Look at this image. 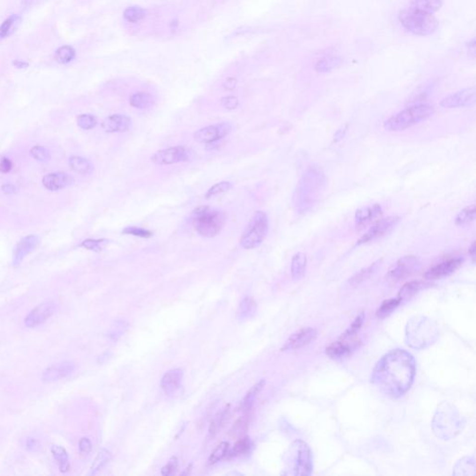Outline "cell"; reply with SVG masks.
Returning a JSON list of instances; mask_svg holds the SVG:
<instances>
[{
	"label": "cell",
	"mask_w": 476,
	"mask_h": 476,
	"mask_svg": "<svg viewBox=\"0 0 476 476\" xmlns=\"http://www.w3.org/2000/svg\"><path fill=\"white\" fill-rule=\"evenodd\" d=\"M416 374V362L411 354L402 349L391 350L378 361L371 382L387 396L401 397L408 391Z\"/></svg>",
	"instance_id": "obj_1"
},
{
	"label": "cell",
	"mask_w": 476,
	"mask_h": 476,
	"mask_svg": "<svg viewBox=\"0 0 476 476\" xmlns=\"http://www.w3.org/2000/svg\"><path fill=\"white\" fill-rule=\"evenodd\" d=\"M434 107L426 103L414 104L388 118L384 122V129L390 132L403 131L426 120L434 114Z\"/></svg>",
	"instance_id": "obj_2"
},
{
	"label": "cell",
	"mask_w": 476,
	"mask_h": 476,
	"mask_svg": "<svg viewBox=\"0 0 476 476\" xmlns=\"http://www.w3.org/2000/svg\"><path fill=\"white\" fill-rule=\"evenodd\" d=\"M437 336L438 329L434 322L422 316L410 320L405 329L406 344L412 348H426L434 343Z\"/></svg>",
	"instance_id": "obj_3"
},
{
	"label": "cell",
	"mask_w": 476,
	"mask_h": 476,
	"mask_svg": "<svg viewBox=\"0 0 476 476\" xmlns=\"http://www.w3.org/2000/svg\"><path fill=\"white\" fill-rule=\"evenodd\" d=\"M225 215L209 206L196 207L191 215L192 225L199 235L212 238L218 235L225 224Z\"/></svg>",
	"instance_id": "obj_4"
},
{
	"label": "cell",
	"mask_w": 476,
	"mask_h": 476,
	"mask_svg": "<svg viewBox=\"0 0 476 476\" xmlns=\"http://www.w3.org/2000/svg\"><path fill=\"white\" fill-rule=\"evenodd\" d=\"M399 21L408 32L416 36H430L438 27V21L433 16L414 7H406L398 15Z\"/></svg>",
	"instance_id": "obj_5"
},
{
	"label": "cell",
	"mask_w": 476,
	"mask_h": 476,
	"mask_svg": "<svg viewBox=\"0 0 476 476\" xmlns=\"http://www.w3.org/2000/svg\"><path fill=\"white\" fill-rule=\"evenodd\" d=\"M269 231V219L263 211H256L249 222L244 235H242L240 245L245 249H255L259 247Z\"/></svg>",
	"instance_id": "obj_6"
},
{
	"label": "cell",
	"mask_w": 476,
	"mask_h": 476,
	"mask_svg": "<svg viewBox=\"0 0 476 476\" xmlns=\"http://www.w3.org/2000/svg\"><path fill=\"white\" fill-rule=\"evenodd\" d=\"M292 470L295 476H310L313 471L312 452L309 446L302 440L292 444Z\"/></svg>",
	"instance_id": "obj_7"
},
{
	"label": "cell",
	"mask_w": 476,
	"mask_h": 476,
	"mask_svg": "<svg viewBox=\"0 0 476 476\" xmlns=\"http://www.w3.org/2000/svg\"><path fill=\"white\" fill-rule=\"evenodd\" d=\"M232 126L228 122H222L216 125L207 126L205 128H200L197 131L193 133V139L200 143L210 144L218 142L231 132Z\"/></svg>",
	"instance_id": "obj_8"
},
{
	"label": "cell",
	"mask_w": 476,
	"mask_h": 476,
	"mask_svg": "<svg viewBox=\"0 0 476 476\" xmlns=\"http://www.w3.org/2000/svg\"><path fill=\"white\" fill-rule=\"evenodd\" d=\"M189 160L188 151L183 146H175L168 149L159 150L152 157L151 161L156 165L166 166L181 163Z\"/></svg>",
	"instance_id": "obj_9"
},
{
	"label": "cell",
	"mask_w": 476,
	"mask_h": 476,
	"mask_svg": "<svg viewBox=\"0 0 476 476\" xmlns=\"http://www.w3.org/2000/svg\"><path fill=\"white\" fill-rule=\"evenodd\" d=\"M400 218L397 216H390L385 219L379 220L370 230L363 235L358 240V245L366 244L369 242L374 241L380 237H382L385 235L389 234L393 228L396 226Z\"/></svg>",
	"instance_id": "obj_10"
},
{
	"label": "cell",
	"mask_w": 476,
	"mask_h": 476,
	"mask_svg": "<svg viewBox=\"0 0 476 476\" xmlns=\"http://www.w3.org/2000/svg\"><path fill=\"white\" fill-rule=\"evenodd\" d=\"M419 261L413 255L402 257L389 271V278L394 281H399L408 278L419 268Z\"/></svg>",
	"instance_id": "obj_11"
},
{
	"label": "cell",
	"mask_w": 476,
	"mask_h": 476,
	"mask_svg": "<svg viewBox=\"0 0 476 476\" xmlns=\"http://www.w3.org/2000/svg\"><path fill=\"white\" fill-rule=\"evenodd\" d=\"M476 88H467L453 93L442 99L440 105L444 108H459L470 106L476 101Z\"/></svg>",
	"instance_id": "obj_12"
},
{
	"label": "cell",
	"mask_w": 476,
	"mask_h": 476,
	"mask_svg": "<svg viewBox=\"0 0 476 476\" xmlns=\"http://www.w3.org/2000/svg\"><path fill=\"white\" fill-rule=\"evenodd\" d=\"M56 306L52 301H46L36 306L24 319V325L28 327H36L44 324L52 316Z\"/></svg>",
	"instance_id": "obj_13"
},
{
	"label": "cell",
	"mask_w": 476,
	"mask_h": 476,
	"mask_svg": "<svg viewBox=\"0 0 476 476\" xmlns=\"http://www.w3.org/2000/svg\"><path fill=\"white\" fill-rule=\"evenodd\" d=\"M463 263L462 258H454L443 263H439L427 271L424 277L428 280H438L447 278L448 276L455 273Z\"/></svg>",
	"instance_id": "obj_14"
},
{
	"label": "cell",
	"mask_w": 476,
	"mask_h": 476,
	"mask_svg": "<svg viewBox=\"0 0 476 476\" xmlns=\"http://www.w3.org/2000/svg\"><path fill=\"white\" fill-rule=\"evenodd\" d=\"M75 364L70 361H64L52 365L44 370L42 374L43 381L52 382L71 375L75 370Z\"/></svg>",
	"instance_id": "obj_15"
},
{
	"label": "cell",
	"mask_w": 476,
	"mask_h": 476,
	"mask_svg": "<svg viewBox=\"0 0 476 476\" xmlns=\"http://www.w3.org/2000/svg\"><path fill=\"white\" fill-rule=\"evenodd\" d=\"M317 337L316 329L307 327L294 333L285 344L284 350H296L302 348L313 342Z\"/></svg>",
	"instance_id": "obj_16"
},
{
	"label": "cell",
	"mask_w": 476,
	"mask_h": 476,
	"mask_svg": "<svg viewBox=\"0 0 476 476\" xmlns=\"http://www.w3.org/2000/svg\"><path fill=\"white\" fill-rule=\"evenodd\" d=\"M382 214V207L380 204L364 206L358 209L355 215L356 228L363 229L377 220Z\"/></svg>",
	"instance_id": "obj_17"
},
{
	"label": "cell",
	"mask_w": 476,
	"mask_h": 476,
	"mask_svg": "<svg viewBox=\"0 0 476 476\" xmlns=\"http://www.w3.org/2000/svg\"><path fill=\"white\" fill-rule=\"evenodd\" d=\"M131 126V118L126 114H112L101 123V128L107 133L127 132Z\"/></svg>",
	"instance_id": "obj_18"
},
{
	"label": "cell",
	"mask_w": 476,
	"mask_h": 476,
	"mask_svg": "<svg viewBox=\"0 0 476 476\" xmlns=\"http://www.w3.org/2000/svg\"><path fill=\"white\" fill-rule=\"evenodd\" d=\"M359 341L356 339H340L327 348V354L331 358H341L348 356L356 349Z\"/></svg>",
	"instance_id": "obj_19"
},
{
	"label": "cell",
	"mask_w": 476,
	"mask_h": 476,
	"mask_svg": "<svg viewBox=\"0 0 476 476\" xmlns=\"http://www.w3.org/2000/svg\"><path fill=\"white\" fill-rule=\"evenodd\" d=\"M183 375V370L180 369L170 370L164 375L161 380L160 387L166 394L170 395L177 391L181 385Z\"/></svg>",
	"instance_id": "obj_20"
},
{
	"label": "cell",
	"mask_w": 476,
	"mask_h": 476,
	"mask_svg": "<svg viewBox=\"0 0 476 476\" xmlns=\"http://www.w3.org/2000/svg\"><path fill=\"white\" fill-rule=\"evenodd\" d=\"M71 183V176L64 172L50 173L43 178V185L50 191H57L63 189Z\"/></svg>",
	"instance_id": "obj_21"
},
{
	"label": "cell",
	"mask_w": 476,
	"mask_h": 476,
	"mask_svg": "<svg viewBox=\"0 0 476 476\" xmlns=\"http://www.w3.org/2000/svg\"><path fill=\"white\" fill-rule=\"evenodd\" d=\"M37 241H38V238L34 235L27 236L20 241L15 250L14 263H20L25 255H27L29 252H31L33 249H35L36 244L38 243Z\"/></svg>",
	"instance_id": "obj_22"
},
{
	"label": "cell",
	"mask_w": 476,
	"mask_h": 476,
	"mask_svg": "<svg viewBox=\"0 0 476 476\" xmlns=\"http://www.w3.org/2000/svg\"><path fill=\"white\" fill-rule=\"evenodd\" d=\"M307 257L304 253L295 254L291 261V276L294 280H299L305 276Z\"/></svg>",
	"instance_id": "obj_23"
},
{
	"label": "cell",
	"mask_w": 476,
	"mask_h": 476,
	"mask_svg": "<svg viewBox=\"0 0 476 476\" xmlns=\"http://www.w3.org/2000/svg\"><path fill=\"white\" fill-rule=\"evenodd\" d=\"M264 383H265V381L262 380L261 381H259L254 386H252L251 389L248 391V393L246 394V396L244 397L243 401H242L241 407L243 412L249 413L251 411L252 406H253L254 402H255V399L258 396V394L260 393V391L263 390Z\"/></svg>",
	"instance_id": "obj_24"
},
{
	"label": "cell",
	"mask_w": 476,
	"mask_h": 476,
	"mask_svg": "<svg viewBox=\"0 0 476 476\" xmlns=\"http://www.w3.org/2000/svg\"><path fill=\"white\" fill-rule=\"evenodd\" d=\"M424 286L425 284L421 281H411L404 285L398 293L397 298L400 303L412 298L413 296H415L424 287Z\"/></svg>",
	"instance_id": "obj_25"
},
{
	"label": "cell",
	"mask_w": 476,
	"mask_h": 476,
	"mask_svg": "<svg viewBox=\"0 0 476 476\" xmlns=\"http://www.w3.org/2000/svg\"><path fill=\"white\" fill-rule=\"evenodd\" d=\"M442 4L443 0H411V7L428 14L438 11Z\"/></svg>",
	"instance_id": "obj_26"
},
{
	"label": "cell",
	"mask_w": 476,
	"mask_h": 476,
	"mask_svg": "<svg viewBox=\"0 0 476 476\" xmlns=\"http://www.w3.org/2000/svg\"><path fill=\"white\" fill-rule=\"evenodd\" d=\"M129 102L131 106L143 110L152 106L155 102V99L149 93H137L130 97Z\"/></svg>",
	"instance_id": "obj_27"
},
{
	"label": "cell",
	"mask_w": 476,
	"mask_h": 476,
	"mask_svg": "<svg viewBox=\"0 0 476 476\" xmlns=\"http://www.w3.org/2000/svg\"><path fill=\"white\" fill-rule=\"evenodd\" d=\"M381 263V261H377L376 263H372L369 267L364 268L359 273H357L353 278H351L349 283L353 285V286H357V285L361 284L364 281L368 280L371 276H373L376 273V271L380 267Z\"/></svg>",
	"instance_id": "obj_28"
},
{
	"label": "cell",
	"mask_w": 476,
	"mask_h": 476,
	"mask_svg": "<svg viewBox=\"0 0 476 476\" xmlns=\"http://www.w3.org/2000/svg\"><path fill=\"white\" fill-rule=\"evenodd\" d=\"M341 57H325L321 59L315 64V70L318 73H328L340 67L342 64Z\"/></svg>",
	"instance_id": "obj_29"
},
{
	"label": "cell",
	"mask_w": 476,
	"mask_h": 476,
	"mask_svg": "<svg viewBox=\"0 0 476 476\" xmlns=\"http://www.w3.org/2000/svg\"><path fill=\"white\" fill-rule=\"evenodd\" d=\"M52 455L54 457L55 461L57 462L60 471L62 473H66L69 470V458L66 450L63 447H60L57 445H54L51 448Z\"/></svg>",
	"instance_id": "obj_30"
},
{
	"label": "cell",
	"mask_w": 476,
	"mask_h": 476,
	"mask_svg": "<svg viewBox=\"0 0 476 476\" xmlns=\"http://www.w3.org/2000/svg\"><path fill=\"white\" fill-rule=\"evenodd\" d=\"M476 205H471L464 207L456 217V225L466 226L468 224H471L474 220H476Z\"/></svg>",
	"instance_id": "obj_31"
},
{
	"label": "cell",
	"mask_w": 476,
	"mask_h": 476,
	"mask_svg": "<svg viewBox=\"0 0 476 476\" xmlns=\"http://www.w3.org/2000/svg\"><path fill=\"white\" fill-rule=\"evenodd\" d=\"M69 165L73 171L80 174H89L93 171V166L92 163L88 159L83 157H70Z\"/></svg>",
	"instance_id": "obj_32"
},
{
	"label": "cell",
	"mask_w": 476,
	"mask_h": 476,
	"mask_svg": "<svg viewBox=\"0 0 476 476\" xmlns=\"http://www.w3.org/2000/svg\"><path fill=\"white\" fill-rule=\"evenodd\" d=\"M255 308H256V303L254 299L250 297H246L242 300L239 306V310H238L239 318L245 319V318L250 317V315L255 312Z\"/></svg>",
	"instance_id": "obj_33"
},
{
	"label": "cell",
	"mask_w": 476,
	"mask_h": 476,
	"mask_svg": "<svg viewBox=\"0 0 476 476\" xmlns=\"http://www.w3.org/2000/svg\"><path fill=\"white\" fill-rule=\"evenodd\" d=\"M399 304H400V301L397 298H390V299L385 300L381 303V305L380 306V308L378 309V317L379 318L387 317L388 315H390L393 312V310H395L397 308Z\"/></svg>",
	"instance_id": "obj_34"
},
{
	"label": "cell",
	"mask_w": 476,
	"mask_h": 476,
	"mask_svg": "<svg viewBox=\"0 0 476 476\" xmlns=\"http://www.w3.org/2000/svg\"><path fill=\"white\" fill-rule=\"evenodd\" d=\"M76 57V50L71 46H63L55 52V59L60 64L70 63Z\"/></svg>",
	"instance_id": "obj_35"
},
{
	"label": "cell",
	"mask_w": 476,
	"mask_h": 476,
	"mask_svg": "<svg viewBox=\"0 0 476 476\" xmlns=\"http://www.w3.org/2000/svg\"><path fill=\"white\" fill-rule=\"evenodd\" d=\"M110 460H111V453L107 451L106 449H101L93 462L92 469H91V475H95L97 472H99V470L110 462Z\"/></svg>",
	"instance_id": "obj_36"
},
{
	"label": "cell",
	"mask_w": 476,
	"mask_h": 476,
	"mask_svg": "<svg viewBox=\"0 0 476 476\" xmlns=\"http://www.w3.org/2000/svg\"><path fill=\"white\" fill-rule=\"evenodd\" d=\"M232 187H233V185L230 182H225V181L220 182V183L214 185L212 187H210L207 190V192L205 194V197H206V199L212 198L214 196H217L219 194L228 192L229 190H231Z\"/></svg>",
	"instance_id": "obj_37"
},
{
	"label": "cell",
	"mask_w": 476,
	"mask_h": 476,
	"mask_svg": "<svg viewBox=\"0 0 476 476\" xmlns=\"http://www.w3.org/2000/svg\"><path fill=\"white\" fill-rule=\"evenodd\" d=\"M251 448V442L249 437H243L241 439L235 443L233 450L230 452L231 457H238V456L247 454Z\"/></svg>",
	"instance_id": "obj_38"
},
{
	"label": "cell",
	"mask_w": 476,
	"mask_h": 476,
	"mask_svg": "<svg viewBox=\"0 0 476 476\" xmlns=\"http://www.w3.org/2000/svg\"><path fill=\"white\" fill-rule=\"evenodd\" d=\"M245 414H246L245 416H243L240 419L236 420V422L230 430V434L232 436H239L248 430L249 425V413H245Z\"/></svg>",
	"instance_id": "obj_39"
},
{
	"label": "cell",
	"mask_w": 476,
	"mask_h": 476,
	"mask_svg": "<svg viewBox=\"0 0 476 476\" xmlns=\"http://www.w3.org/2000/svg\"><path fill=\"white\" fill-rule=\"evenodd\" d=\"M364 319H365L364 313H360L355 319V321L353 322V324L350 326L348 329L342 334L341 339H355L356 333L360 330V328L362 327Z\"/></svg>",
	"instance_id": "obj_40"
},
{
	"label": "cell",
	"mask_w": 476,
	"mask_h": 476,
	"mask_svg": "<svg viewBox=\"0 0 476 476\" xmlns=\"http://www.w3.org/2000/svg\"><path fill=\"white\" fill-rule=\"evenodd\" d=\"M468 468H470V469H476L475 462H474V460L471 459V458L464 459V460H462V461H461V462L457 464L454 475H456V476H461V475H469V476L470 475H473V476H475V473H473L472 471L468 470Z\"/></svg>",
	"instance_id": "obj_41"
},
{
	"label": "cell",
	"mask_w": 476,
	"mask_h": 476,
	"mask_svg": "<svg viewBox=\"0 0 476 476\" xmlns=\"http://www.w3.org/2000/svg\"><path fill=\"white\" fill-rule=\"evenodd\" d=\"M145 17V11L140 7H129L124 11V18L130 22H137Z\"/></svg>",
	"instance_id": "obj_42"
},
{
	"label": "cell",
	"mask_w": 476,
	"mask_h": 476,
	"mask_svg": "<svg viewBox=\"0 0 476 476\" xmlns=\"http://www.w3.org/2000/svg\"><path fill=\"white\" fill-rule=\"evenodd\" d=\"M122 234L138 236V237H142V238H151V237L154 235V234H153L151 231H149V230L143 229V228L137 227V226H128V227H126L122 231Z\"/></svg>",
	"instance_id": "obj_43"
},
{
	"label": "cell",
	"mask_w": 476,
	"mask_h": 476,
	"mask_svg": "<svg viewBox=\"0 0 476 476\" xmlns=\"http://www.w3.org/2000/svg\"><path fill=\"white\" fill-rule=\"evenodd\" d=\"M78 125L83 129H92L97 125V118L93 114H80L77 117Z\"/></svg>",
	"instance_id": "obj_44"
},
{
	"label": "cell",
	"mask_w": 476,
	"mask_h": 476,
	"mask_svg": "<svg viewBox=\"0 0 476 476\" xmlns=\"http://www.w3.org/2000/svg\"><path fill=\"white\" fill-rule=\"evenodd\" d=\"M228 449H229V444L227 442H222L217 447V448L212 452V454L209 457V462L210 463H216V462L220 461L222 458H224L228 454Z\"/></svg>",
	"instance_id": "obj_45"
},
{
	"label": "cell",
	"mask_w": 476,
	"mask_h": 476,
	"mask_svg": "<svg viewBox=\"0 0 476 476\" xmlns=\"http://www.w3.org/2000/svg\"><path fill=\"white\" fill-rule=\"evenodd\" d=\"M228 410L224 409L222 411L218 413L215 417H214L212 421H211V424H210V428H209V432H210V434L211 435H215L219 432V430L220 429V427L222 425L223 421H224V419L226 417V413H227Z\"/></svg>",
	"instance_id": "obj_46"
},
{
	"label": "cell",
	"mask_w": 476,
	"mask_h": 476,
	"mask_svg": "<svg viewBox=\"0 0 476 476\" xmlns=\"http://www.w3.org/2000/svg\"><path fill=\"white\" fill-rule=\"evenodd\" d=\"M108 240L106 239H87L85 241L82 242L81 246L84 247L85 249L93 250L95 252H100L102 250V246L106 245Z\"/></svg>",
	"instance_id": "obj_47"
},
{
	"label": "cell",
	"mask_w": 476,
	"mask_h": 476,
	"mask_svg": "<svg viewBox=\"0 0 476 476\" xmlns=\"http://www.w3.org/2000/svg\"><path fill=\"white\" fill-rule=\"evenodd\" d=\"M31 155L39 161H49L50 159V152L42 146H35L31 150Z\"/></svg>",
	"instance_id": "obj_48"
},
{
	"label": "cell",
	"mask_w": 476,
	"mask_h": 476,
	"mask_svg": "<svg viewBox=\"0 0 476 476\" xmlns=\"http://www.w3.org/2000/svg\"><path fill=\"white\" fill-rule=\"evenodd\" d=\"M17 19H18L17 16L12 15V16L8 17L7 20L1 24V26H0V38H3V37H5L9 34L10 29L12 28L15 22H17Z\"/></svg>",
	"instance_id": "obj_49"
},
{
	"label": "cell",
	"mask_w": 476,
	"mask_h": 476,
	"mask_svg": "<svg viewBox=\"0 0 476 476\" xmlns=\"http://www.w3.org/2000/svg\"><path fill=\"white\" fill-rule=\"evenodd\" d=\"M177 468H178V460L177 458L172 457L170 462H168L161 470V474L164 476H171L177 470Z\"/></svg>",
	"instance_id": "obj_50"
},
{
	"label": "cell",
	"mask_w": 476,
	"mask_h": 476,
	"mask_svg": "<svg viewBox=\"0 0 476 476\" xmlns=\"http://www.w3.org/2000/svg\"><path fill=\"white\" fill-rule=\"evenodd\" d=\"M221 105L228 110H234L238 106V99L235 96H228L224 97L220 100Z\"/></svg>",
	"instance_id": "obj_51"
},
{
	"label": "cell",
	"mask_w": 476,
	"mask_h": 476,
	"mask_svg": "<svg viewBox=\"0 0 476 476\" xmlns=\"http://www.w3.org/2000/svg\"><path fill=\"white\" fill-rule=\"evenodd\" d=\"M92 443L90 439L88 438H82L79 441V451L83 455H88L92 451Z\"/></svg>",
	"instance_id": "obj_52"
},
{
	"label": "cell",
	"mask_w": 476,
	"mask_h": 476,
	"mask_svg": "<svg viewBox=\"0 0 476 476\" xmlns=\"http://www.w3.org/2000/svg\"><path fill=\"white\" fill-rule=\"evenodd\" d=\"M25 447H26V449L29 450V451H37L39 450L40 448V444L39 442L35 439V438H28L27 441H26V444H25Z\"/></svg>",
	"instance_id": "obj_53"
},
{
	"label": "cell",
	"mask_w": 476,
	"mask_h": 476,
	"mask_svg": "<svg viewBox=\"0 0 476 476\" xmlns=\"http://www.w3.org/2000/svg\"><path fill=\"white\" fill-rule=\"evenodd\" d=\"M11 167H12V165H11V162H10V160H9L8 158L4 157V158H2V159L0 160V171H1V172L7 173V172H8V171L11 170Z\"/></svg>",
	"instance_id": "obj_54"
},
{
	"label": "cell",
	"mask_w": 476,
	"mask_h": 476,
	"mask_svg": "<svg viewBox=\"0 0 476 476\" xmlns=\"http://www.w3.org/2000/svg\"><path fill=\"white\" fill-rule=\"evenodd\" d=\"M476 242H473L472 245H471V247H470L469 255L471 256V259H472V261H473V263H474L476 262Z\"/></svg>",
	"instance_id": "obj_55"
},
{
	"label": "cell",
	"mask_w": 476,
	"mask_h": 476,
	"mask_svg": "<svg viewBox=\"0 0 476 476\" xmlns=\"http://www.w3.org/2000/svg\"><path fill=\"white\" fill-rule=\"evenodd\" d=\"M236 84V80L235 79H228L226 82L224 83V88L226 90H233Z\"/></svg>",
	"instance_id": "obj_56"
},
{
	"label": "cell",
	"mask_w": 476,
	"mask_h": 476,
	"mask_svg": "<svg viewBox=\"0 0 476 476\" xmlns=\"http://www.w3.org/2000/svg\"><path fill=\"white\" fill-rule=\"evenodd\" d=\"M469 52H471L475 57V54H476V40L475 39H473L471 43H469Z\"/></svg>",
	"instance_id": "obj_57"
},
{
	"label": "cell",
	"mask_w": 476,
	"mask_h": 476,
	"mask_svg": "<svg viewBox=\"0 0 476 476\" xmlns=\"http://www.w3.org/2000/svg\"><path fill=\"white\" fill-rule=\"evenodd\" d=\"M345 131H346V130H344V128H343V129H340V130L336 133V141L341 140V138L345 134Z\"/></svg>",
	"instance_id": "obj_58"
},
{
	"label": "cell",
	"mask_w": 476,
	"mask_h": 476,
	"mask_svg": "<svg viewBox=\"0 0 476 476\" xmlns=\"http://www.w3.org/2000/svg\"><path fill=\"white\" fill-rule=\"evenodd\" d=\"M15 66H17L18 68H22L23 66H27V64L25 63H22V62H20V61H17V62H14Z\"/></svg>",
	"instance_id": "obj_59"
},
{
	"label": "cell",
	"mask_w": 476,
	"mask_h": 476,
	"mask_svg": "<svg viewBox=\"0 0 476 476\" xmlns=\"http://www.w3.org/2000/svg\"><path fill=\"white\" fill-rule=\"evenodd\" d=\"M29 1H31V0H23V3H28Z\"/></svg>",
	"instance_id": "obj_60"
}]
</instances>
